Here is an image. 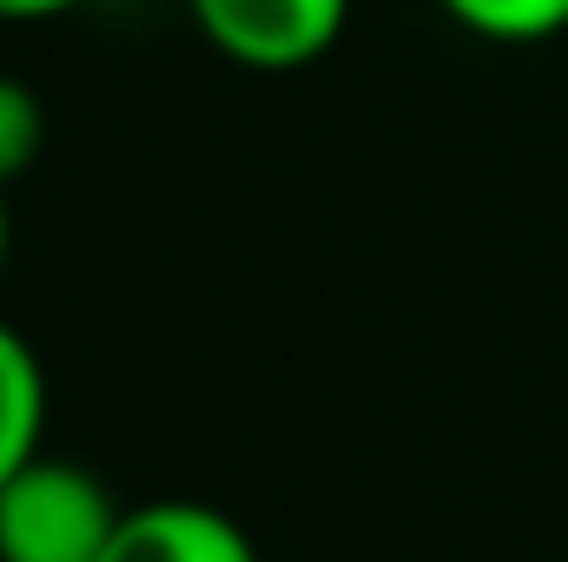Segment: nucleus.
Returning a JSON list of instances; mask_svg holds the SVG:
<instances>
[{
	"label": "nucleus",
	"mask_w": 568,
	"mask_h": 562,
	"mask_svg": "<svg viewBox=\"0 0 568 562\" xmlns=\"http://www.w3.org/2000/svg\"><path fill=\"white\" fill-rule=\"evenodd\" d=\"M47 450V371L33 344L0 318V483Z\"/></svg>",
	"instance_id": "20e7f679"
},
{
	"label": "nucleus",
	"mask_w": 568,
	"mask_h": 562,
	"mask_svg": "<svg viewBox=\"0 0 568 562\" xmlns=\"http://www.w3.org/2000/svg\"><path fill=\"white\" fill-rule=\"evenodd\" d=\"M100 562H258V550L225 510L192 496H159L120 516Z\"/></svg>",
	"instance_id": "7ed1b4c3"
},
{
	"label": "nucleus",
	"mask_w": 568,
	"mask_h": 562,
	"mask_svg": "<svg viewBox=\"0 0 568 562\" xmlns=\"http://www.w3.org/2000/svg\"><path fill=\"white\" fill-rule=\"evenodd\" d=\"M80 0H0V27H33V20H60Z\"/></svg>",
	"instance_id": "0eeeda50"
},
{
	"label": "nucleus",
	"mask_w": 568,
	"mask_h": 562,
	"mask_svg": "<svg viewBox=\"0 0 568 562\" xmlns=\"http://www.w3.org/2000/svg\"><path fill=\"white\" fill-rule=\"evenodd\" d=\"M7 245H13V219H7V185H0V265H7Z\"/></svg>",
	"instance_id": "6e6552de"
},
{
	"label": "nucleus",
	"mask_w": 568,
	"mask_h": 562,
	"mask_svg": "<svg viewBox=\"0 0 568 562\" xmlns=\"http://www.w3.org/2000/svg\"><path fill=\"white\" fill-rule=\"evenodd\" d=\"M436 7L456 27H469L476 40H503V47L568 33V0H436Z\"/></svg>",
	"instance_id": "39448f33"
},
{
	"label": "nucleus",
	"mask_w": 568,
	"mask_h": 562,
	"mask_svg": "<svg viewBox=\"0 0 568 562\" xmlns=\"http://www.w3.org/2000/svg\"><path fill=\"white\" fill-rule=\"evenodd\" d=\"M47 145V113H40V93L13 73H0V185L27 179L33 159Z\"/></svg>",
	"instance_id": "423d86ee"
},
{
	"label": "nucleus",
	"mask_w": 568,
	"mask_h": 562,
	"mask_svg": "<svg viewBox=\"0 0 568 562\" xmlns=\"http://www.w3.org/2000/svg\"><path fill=\"white\" fill-rule=\"evenodd\" d=\"M185 7L192 27L212 40V53H225L245 73L317 67L351 20V0H185Z\"/></svg>",
	"instance_id": "f03ea898"
},
{
	"label": "nucleus",
	"mask_w": 568,
	"mask_h": 562,
	"mask_svg": "<svg viewBox=\"0 0 568 562\" xmlns=\"http://www.w3.org/2000/svg\"><path fill=\"white\" fill-rule=\"evenodd\" d=\"M126 503L73 456H33L0 483V562H100Z\"/></svg>",
	"instance_id": "f257e3e1"
}]
</instances>
